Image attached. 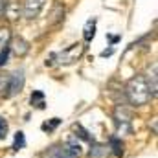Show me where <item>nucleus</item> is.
<instances>
[{"instance_id": "obj_15", "label": "nucleus", "mask_w": 158, "mask_h": 158, "mask_svg": "<svg viewBox=\"0 0 158 158\" xmlns=\"http://www.w3.org/2000/svg\"><path fill=\"white\" fill-rule=\"evenodd\" d=\"M9 39H11V33H9V30H0V50H4L7 44H9Z\"/></svg>"}, {"instance_id": "obj_11", "label": "nucleus", "mask_w": 158, "mask_h": 158, "mask_svg": "<svg viewBox=\"0 0 158 158\" xmlns=\"http://www.w3.org/2000/svg\"><path fill=\"white\" fill-rule=\"evenodd\" d=\"M0 98H9V74H0Z\"/></svg>"}, {"instance_id": "obj_8", "label": "nucleus", "mask_w": 158, "mask_h": 158, "mask_svg": "<svg viewBox=\"0 0 158 158\" xmlns=\"http://www.w3.org/2000/svg\"><path fill=\"white\" fill-rule=\"evenodd\" d=\"M114 118H116V123H118V127H127L129 125V121H131V112L125 109V107H118L116 109V114H114Z\"/></svg>"}, {"instance_id": "obj_21", "label": "nucleus", "mask_w": 158, "mask_h": 158, "mask_svg": "<svg viewBox=\"0 0 158 158\" xmlns=\"http://www.w3.org/2000/svg\"><path fill=\"white\" fill-rule=\"evenodd\" d=\"M6 6H7V0H0V11H6Z\"/></svg>"}, {"instance_id": "obj_13", "label": "nucleus", "mask_w": 158, "mask_h": 158, "mask_svg": "<svg viewBox=\"0 0 158 158\" xmlns=\"http://www.w3.org/2000/svg\"><path fill=\"white\" fill-rule=\"evenodd\" d=\"M31 105L37 107V109H44V94L40 90H35L31 94Z\"/></svg>"}, {"instance_id": "obj_7", "label": "nucleus", "mask_w": 158, "mask_h": 158, "mask_svg": "<svg viewBox=\"0 0 158 158\" xmlns=\"http://www.w3.org/2000/svg\"><path fill=\"white\" fill-rule=\"evenodd\" d=\"M46 158H76V156H72V155L63 147V145H53V147H50V149H48Z\"/></svg>"}, {"instance_id": "obj_5", "label": "nucleus", "mask_w": 158, "mask_h": 158, "mask_svg": "<svg viewBox=\"0 0 158 158\" xmlns=\"http://www.w3.org/2000/svg\"><path fill=\"white\" fill-rule=\"evenodd\" d=\"M72 156H76V158H79L81 155H83V147H81V143L77 142V136H70L66 142H64V145H63Z\"/></svg>"}, {"instance_id": "obj_9", "label": "nucleus", "mask_w": 158, "mask_h": 158, "mask_svg": "<svg viewBox=\"0 0 158 158\" xmlns=\"http://www.w3.org/2000/svg\"><path fill=\"white\" fill-rule=\"evenodd\" d=\"M96 35V19H90L86 24H85V31H83V37H85V42H90Z\"/></svg>"}, {"instance_id": "obj_1", "label": "nucleus", "mask_w": 158, "mask_h": 158, "mask_svg": "<svg viewBox=\"0 0 158 158\" xmlns=\"http://www.w3.org/2000/svg\"><path fill=\"white\" fill-rule=\"evenodd\" d=\"M125 96H127L129 103L134 107L147 105L153 99V94H151V88H149V83H147L145 76H136V77L131 79L125 85Z\"/></svg>"}, {"instance_id": "obj_17", "label": "nucleus", "mask_w": 158, "mask_h": 158, "mask_svg": "<svg viewBox=\"0 0 158 158\" xmlns=\"http://www.w3.org/2000/svg\"><path fill=\"white\" fill-rule=\"evenodd\" d=\"M61 123V119L59 118H52V121H46L44 125H42V131H46V132H52V131H55L57 129V125Z\"/></svg>"}, {"instance_id": "obj_14", "label": "nucleus", "mask_w": 158, "mask_h": 158, "mask_svg": "<svg viewBox=\"0 0 158 158\" xmlns=\"http://www.w3.org/2000/svg\"><path fill=\"white\" fill-rule=\"evenodd\" d=\"M24 145H26V138H24V132H22V131H19V132L15 134L13 149H15V151H20V149H24Z\"/></svg>"}, {"instance_id": "obj_3", "label": "nucleus", "mask_w": 158, "mask_h": 158, "mask_svg": "<svg viewBox=\"0 0 158 158\" xmlns=\"http://www.w3.org/2000/svg\"><path fill=\"white\" fill-rule=\"evenodd\" d=\"M46 0H24V6H22V15L26 19H35L39 17V13L42 11Z\"/></svg>"}, {"instance_id": "obj_18", "label": "nucleus", "mask_w": 158, "mask_h": 158, "mask_svg": "<svg viewBox=\"0 0 158 158\" xmlns=\"http://www.w3.org/2000/svg\"><path fill=\"white\" fill-rule=\"evenodd\" d=\"M9 53H11V48H9V44H7L4 50H0V66H4V64L7 63V59H9Z\"/></svg>"}, {"instance_id": "obj_16", "label": "nucleus", "mask_w": 158, "mask_h": 158, "mask_svg": "<svg viewBox=\"0 0 158 158\" xmlns=\"http://www.w3.org/2000/svg\"><path fill=\"white\" fill-rule=\"evenodd\" d=\"M7 132H9V123L4 116H0V140H6Z\"/></svg>"}, {"instance_id": "obj_19", "label": "nucleus", "mask_w": 158, "mask_h": 158, "mask_svg": "<svg viewBox=\"0 0 158 158\" xmlns=\"http://www.w3.org/2000/svg\"><path fill=\"white\" fill-rule=\"evenodd\" d=\"M74 129H76V132H79V136L83 138V140H90V136H88V132L81 127V125H74Z\"/></svg>"}, {"instance_id": "obj_2", "label": "nucleus", "mask_w": 158, "mask_h": 158, "mask_svg": "<svg viewBox=\"0 0 158 158\" xmlns=\"http://www.w3.org/2000/svg\"><path fill=\"white\" fill-rule=\"evenodd\" d=\"M83 53H85V44H83V42H76V44H72V46L64 48L63 52L53 53V55H52V59H50V61H46V66H48V64H52V61H57L59 64H70V63L77 61Z\"/></svg>"}, {"instance_id": "obj_4", "label": "nucleus", "mask_w": 158, "mask_h": 158, "mask_svg": "<svg viewBox=\"0 0 158 158\" xmlns=\"http://www.w3.org/2000/svg\"><path fill=\"white\" fill-rule=\"evenodd\" d=\"M24 86V70H17L9 74V96H15Z\"/></svg>"}, {"instance_id": "obj_10", "label": "nucleus", "mask_w": 158, "mask_h": 158, "mask_svg": "<svg viewBox=\"0 0 158 158\" xmlns=\"http://www.w3.org/2000/svg\"><path fill=\"white\" fill-rule=\"evenodd\" d=\"M107 153H109V147H107V145H99V143H96V145L90 149L88 158H105L107 156Z\"/></svg>"}, {"instance_id": "obj_20", "label": "nucleus", "mask_w": 158, "mask_h": 158, "mask_svg": "<svg viewBox=\"0 0 158 158\" xmlns=\"http://www.w3.org/2000/svg\"><path fill=\"white\" fill-rule=\"evenodd\" d=\"M112 53H114V48H109V50L101 52V57H107V55H112Z\"/></svg>"}, {"instance_id": "obj_6", "label": "nucleus", "mask_w": 158, "mask_h": 158, "mask_svg": "<svg viewBox=\"0 0 158 158\" xmlns=\"http://www.w3.org/2000/svg\"><path fill=\"white\" fill-rule=\"evenodd\" d=\"M9 48H11L19 57H22V55H26V53L30 52V44H28L24 39H20V37H17V39L13 40V46L9 44Z\"/></svg>"}, {"instance_id": "obj_12", "label": "nucleus", "mask_w": 158, "mask_h": 158, "mask_svg": "<svg viewBox=\"0 0 158 158\" xmlns=\"http://www.w3.org/2000/svg\"><path fill=\"white\" fill-rule=\"evenodd\" d=\"M110 147H112V153L116 155V156H123V142L119 140L118 136H112L110 138Z\"/></svg>"}]
</instances>
